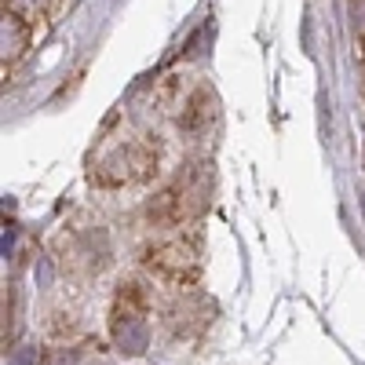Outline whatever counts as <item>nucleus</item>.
Listing matches in <instances>:
<instances>
[{
  "label": "nucleus",
  "mask_w": 365,
  "mask_h": 365,
  "mask_svg": "<svg viewBox=\"0 0 365 365\" xmlns=\"http://www.w3.org/2000/svg\"><path fill=\"white\" fill-rule=\"evenodd\" d=\"M22 48H26V26H22L19 15H8L4 11V55L15 58Z\"/></svg>",
  "instance_id": "1"
}]
</instances>
